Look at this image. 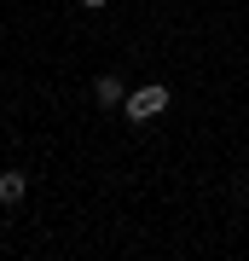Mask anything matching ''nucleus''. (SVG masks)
Returning <instances> with one entry per match:
<instances>
[{
	"label": "nucleus",
	"instance_id": "1",
	"mask_svg": "<svg viewBox=\"0 0 249 261\" xmlns=\"http://www.w3.org/2000/svg\"><path fill=\"white\" fill-rule=\"evenodd\" d=\"M168 105H174L168 82H139L133 93H128V105H122V111H128V122H133V128H145V122H157Z\"/></svg>",
	"mask_w": 249,
	"mask_h": 261
},
{
	"label": "nucleus",
	"instance_id": "2",
	"mask_svg": "<svg viewBox=\"0 0 249 261\" xmlns=\"http://www.w3.org/2000/svg\"><path fill=\"white\" fill-rule=\"evenodd\" d=\"M128 93H133V87L122 82V75H99V82H93V99H99L104 111H122V105H128Z\"/></svg>",
	"mask_w": 249,
	"mask_h": 261
},
{
	"label": "nucleus",
	"instance_id": "3",
	"mask_svg": "<svg viewBox=\"0 0 249 261\" xmlns=\"http://www.w3.org/2000/svg\"><path fill=\"white\" fill-rule=\"evenodd\" d=\"M23 192H29V174H23V168H6V174H0V203L18 209V203H23Z\"/></svg>",
	"mask_w": 249,
	"mask_h": 261
},
{
	"label": "nucleus",
	"instance_id": "4",
	"mask_svg": "<svg viewBox=\"0 0 249 261\" xmlns=\"http://www.w3.org/2000/svg\"><path fill=\"white\" fill-rule=\"evenodd\" d=\"M81 6H93V12H99V6H110V0H81Z\"/></svg>",
	"mask_w": 249,
	"mask_h": 261
}]
</instances>
